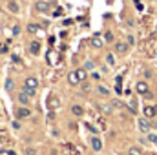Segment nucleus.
<instances>
[{"instance_id": "nucleus-6", "label": "nucleus", "mask_w": 157, "mask_h": 155, "mask_svg": "<svg viewBox=\"0 0 157 155\" xmlns=\"http://www.w3.org/2000/svg\"><path fill=\"white\" fill-rule=\"evenodd\" d=\"M35 9L40 11V13H48L49 11V4L48 2H42V0H37L35 2Z\"/></svg>"}, {"instance_id": "nucleus-23", "label": "nucleus", "mask_w": 157, "mask_h": 155, "mask_svg": "<svg viewBox=\"0 0 157 155\" xmlns=\"http://www.w3.org/2000/svg\"><path fill=\"white\" fill-rule=\"evenodd\" d=\"M104 40H106V42H113V33H112V31H106V33H104Z\"/></svg>"}, {"instance_id": "nucleus-28", "label": "nucleus", "mask_w": 157, "mask_h": 155, "mask_svg": "<svg viewBox=\"0 0 157 155\" xmlns=\"http://www.w3.org/2000/svg\"><path fill=\"white\" fill-rule=\"evenodd\" d=\"M35 148H26V155H35Z\"/></svg>"}, {"instance_id": "nucleus-19", "label": "nucleus", "mask_w": 157, "mask_h": 155, "mask_svg": "<svg viewBox=\"0 0 157 155\" xmlns=\"http://www.w3.org/2000/svg\"><path fill=\"white\" fill-rule=\"evenodd\" d=\"M128 155H143V150L137 148V146H132V148L128 150Z\"/></svg>"}, {"instance_id": "nucleus-2", "label": "nucleus", "mask_w": 157, "mask_h": 155, "mask_svg": "<svg viewBox=\"0 0 157 155\" xmlns=\"http://www.w3.org/2000/svg\"><path fill=\"white\" fill-rule=\"evenodd\" d=\"M152 128H157V124H155V122H150V120H148V117H146V119H139V130H141V131L148 133Z\"/></svg>"}, {"instance_id": "nucleus-3", "label": "nucleus", "mask_w": 157, "mask_h": 155, "mask_svg": "<svg viewBox=\"0 0 157 155\" xmlns=\"http://www.w3.org/2000/svg\"><path fill=\"white\" fill-rule=\"evenodd\" d=\"M90 144H91V150H93V152H101V150H102V141H101L97 135H95V137H91Z\"/></svg>"}, {"instance_id": "nucleus-25", "label": "nucleus", "mask_w": 157, "mask_h": 155, "mask_svg": "<svg viewBox=\"0 0 157 155\" xmlns=\"http://www.w3.org/2000/svg\"><path fill=\"white\" fill-rule=\"evenodd\" d=\"M126 42H128L130 46H133V44H135V37H132V35H128V37H126Z\"/></svg>"}, {"instance_id": "nucleus-8", "label": "nucleus", "mask_w": 157, "mask_h": 155, "mask_svg": "<svg viewBox=\"0 0 157 155\" xmlns=\"http://www.w3.org/2000/svg\"><path fill=\"white\" fill-rule=\"evenodd\" d=\"M29 53L31 55H39L40 53V42L39 40H31L29 42Z\"/></svg>"}, {"instance_id": "nucleus-11", "label": "nucleus", "mask_w": 157, "mask_h": 155, "mask_svg": "<svg viewBox=\"0 0 157 155\" xmlns=\"http://www.w3.org/2000/svg\"><path fill=\"white\" fill-rule=\"evenodd\" d=\"M68 82H70L71 86H77V84H80V80H78V77H77V71H71V73L68 75Z\"/></svg>"}, {"instance_id": "nucleus-18", "label": "nucleus", "mask_w": 157, "mask_h": 155, "mask_svg": "<svg viewBox=\"0 0 157 155\" xmlns=\"http://www.w3.org/2000/svg\"><path fill=\"white\" fill-rule=\"evenodd\" d=\"M39 24H28V33H31V35H35L37 31H39Z\"/></svg>"}, {"instance_id": "nucleus-4", "label": "nucleus", "mask_w": 157, "mask_h": 155, "mask_svg": "<svg viewBox=\"0 0 157 155\" xmlns=\"http://www.w3.org/2000/svg\"><path fill=\"white\" fill-rule=\"evenodd\" d=\"M60 106V99L57 97V95H51L49 99H48V108L49 110H55V108H59Z\"/></svg>"}, {"instance_id": "nucleus-20", "label": "nucleus", "mask_w": 157, "mask_h": 155, "mask_svg": "<svg viewBox=\"0 0 157 155\" xmlns=\"http://www.w3.org/2000/svg\"><path fill=\"white\" fill-rule=\"evenodd\" d=\"M130 112L132 113H137V100L135 99H132V102H130Z\"/></svg>"}, {"instance_id": "nucleus-30", "label": "nucleus", "mask_w": 157, "mask_h": 155, "mask_svg": "<svg viewBox=\"0 0 157 155\" xmlns=\"http://www.w3.org/2000/svg\"><path fill=\"white\" fill-rule=\"evenodd\" d=\"M144 99H148V100H150V99H154V93H150V91H146V93H144Z\"/></svg>"}, {"instance_id": "nucleus-17", "label": "nucleus", "mask_w": 157, "mask_h": 155, "mask_svg": "<svg viewBox=\"0 0 157 155\" xmlns=\"http://www.w3.org/2000/svg\"><path fill=\"white\" fill-rule=\"evenodd\" d=\"M112 108H113L112 102H110V104H99V110H101L102 113H112Z\"/></svg>"}, {"instance_id": "nucleus-12", "label": "nucleus", "mask_w": 157, "mask_h": 155, "mask_svg": "<svg viewBox=\"0 0 157 155\" xmlns=\"http://www.w3.org/2000/svg\"><path fill=\"white\" fill-rule=\"evenodd\" d=\"M86 71H88L86 68H78L77 70V77H78L80 82H86V78H88V73H86Z\"/></svg>"}, {"instance_id": "nucleus-10", "label": "nucleus", "mask_w": 157, "mask_h": 155, "mask_svg": "<svg viewBox=\"0 0 157 155\" xmlns=\"http://www.w3.org/2000/svg\"><path fill=\"white\" fill-rule=\"evenodd\" d=\"M157 115V106H146L144 108V117H155Z\"/></svg>"}, {"instance_id": "nucleus-21", "label": "nucleus", "mask_w": 157, "mask_h": 155, "mask_svg": "<svg viewBox=\"0 0 157 155\" xmlns=\"http://www.w3.org/2000/svg\"><path fill=\"white\" fill-rule=\"evenodd\" d=\"M112 104H113V108H124V102H121V100H117V99H112Z\"/></svg>"}, {"instance_id": "nucleus-9", "label": "nucleus", "mask_w": 157, "mask_h": 155, "mask_svg": "<svg viewBox=\"0 0 157 155\" xmlns=\"http://www.w3.org/2000/svg\"><path fill=\"white\" fill-rule=\"evenodd\" d=\"M15 115H17V119H28V117L31 115V112H29V110H28V108L24 106V108H18Z\"/></svg>"}, {"instance_id": "nucleus-15", "label": "nucleus", "mask_w": 157, "mask_h": 155, "mask_svg": "<svg viewBox=\"0 0 157 155\" xmlns=\"http://www.w3.org/2000/svg\"><path fill=\"white\" fill-rule=\"evenodd\" d=\"M29 93H26V91H20V95H18V100H20V104H28L29 102Z\"/></svg>"}, {"instance_id": "nucleus-32", "label": "nucleus", "mask_w": 157, "mask_h": 155, "mask_svg": "<svg viewBox=\"0 0 157 155\" xmlns=\"http://www.w3.org/2000/svg\"><path fill=\"white\" fill-rule=\"evenodd\" d=\"M0 155H11V150H9V152H6V150H2V152H0Z\"/></svg>"}, {"instance_id": "nucleus-26", "label": "nucleus", "mask_w": 157, "mask_h": 155, "mask_svg": "<svg viewBox=\"0 0 157 155\" xmlns=\"http://www.w3.org/2000/svg\"><path fill=\"white\" fill-rule=\"evenodd\" d=\"M148 141H152L154 144H157V135L155 133H150V135H148Z\"/></svg>"}, {"instance_id": "nucleus-27", "label": "nucleus", "mask_w": 157, "mask_h": 155, "mask_svg": "<svg viewBox=\"0 0 157 155\" xmlns=\"http://www.w3.org/2000/svg\"><path fill=\"white\" fill-rule=\"evenodd\" d=\"M84 68H86V70H93V68H95V64H93L91 60H88V62L84 64Z\"/></svg>"}, {"instance_id": "nucleus-31", "label": "nucleus", "mask_w": 157, "mask_h": 155, "mask_svg": "<svg viewBox=\"0 0 157 155\" xmlns=\"http://www.w3.org/2000/svg\"><path fill=\"white\" fill-rule=\"evenodd\" d=\"M88 130H90L93 135H97V128H93V126H88Z\"/></svg>"}, {"instance_id": "nucleus-5", "label": "nucleus", "mask_w": 157, "mask_h": 155, "mask_svg": "<svg viewBox=\"0 0 157 155\" xmlns=\"http://www.w3.org/2000/svg\"><path fill=\"white\" fill-rule=\"evenodd\" d=\"M135 91L137 93H146V91H150V88H148V82H144V80H141V82H137L135 84Z\"/></svg>"}, {"instance_id": "nucleus-7", "label": "nucleus", "mask_w": 157, "mask_h": 155, "mask_svg": "<svg viewBox=\"0 0 157 155\" xmlns=\"http://www.w3.org/2000/svg\"><path fill=\"white\" fill-rule=\"evenodd\" d=\"M128 47H130V44H128V42H117V44H115V53L124 55V53L128 51Z\"/></svg>"}, {"instance_id": "nucleus-22", "label": "nucleus", "mask_w": 157, "mask_h": 155, "mask_svg": "<svg viewBox=\"0 0 157 155\" xmlns=\"http://www.w3.org/2000/svg\"><path fill=\"white\" fill-rule=\"evenodd\" d=\"M97 89H99V93H101V95H108V97H110V89H108V88H104V86H99Z\"/></svg>"}, {"instance_id": "nucleus-24", "label": "nucleus", "mask_w": 157, "mask_h": 155, "mask_svg": "<svg viewBox=\"0 0 157 155\" xmlns=\"http://www.w3.org/2000/svg\"><path fill=\"white\" fill-rule=\"evenodd\" d=\"M6 88H7V91H11V89H13V80H11V78H7V80H6Z\"/></svg>"}, {"instance_id": "nucleus-29", "label": "nucleus", "mask_w": 157, "mask_h": 155, "mask_svg": "<svg viewBox=\"0 0 157 155\" xmlns=\"http://www.w3.org/2000/svg\"><path fill=\"white\" fill-rule=\"evenodd\" d=\"M18 33H20V26H15L13 28V35H18Z\"/></svg>"}, {"instance_id": "nucleus-16", "label": "nucleus", "mask_w": 157, "mask_h": 155, "mask_svg": "<svg viewBox=\"0 0 157 155\" xmlns=\"http://www.w3.org/2000/svg\"><path fill=\"white\" fill-rule=\"evenodd\" d=\"M7 7H9V11H11V13H18V9H20V7H18V4H17L15 0H7Z\"/></svg>"}, {"instance_id": "nucleus-14", "label": "nucleus", "mask_w": 157, "mask_h": 155, "mask_svg": "<svg viewBox=\"0 0 157 155\" xmlns=\"http://www.w3.org/2000/svg\"><path fill=\"white\" fill-rule=\"evenodd\" d=\"M71 113H73L75 117H82L84 115V110H82V106L75 104V106H71Z\"/></svg>"}, {"instance_id": "nucleus-1", "label": "nucleus", "mask_w": 157, "mask_h": 155, "mask_svg": "<svg viewBox=\"0 0 157 155\" xmlns=\"http://www.w3.org/2000/svg\"><path fill=\"white\" fill-rule=\"evenodd\" d=\"M37 86H39V80H37L35 77H28L26 80H24V91H26V93H29L31 97L35 95Z\"/></svg>"}, {"instance_id": "nucleus-13", "label": "nucleus", "mask_w": 157, "mask_h": 155, "mask_svg": "<svg viewBox=\"0 0 157 155\" xmlns=\"http://www.w3.org/2000/svg\"><path fill=\"white\" fill-rule=\"evenodd\" d=\"M90 44H91L93 47H97V49H99V47H102V46H104V40L99 39V37H93V39L90 40Z\"/></svg>"}]
</instances>
